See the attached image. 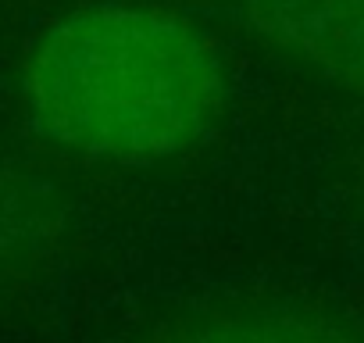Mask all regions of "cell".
Returning <instances> with one entry per match:
<instances>
[{
  "label": "cell",
  "instance_id": "cell-1",
  "mask_svg": "<svg viewBox=\"0 0 364 343\" xmlns=\"http://www.w3.org/2000/svg\"><path fill=\"white\" fill-rule=\"evenodd\" d=\"M229 100L215 40L150 0H90L50 19L22 61L29 129L82 161L150 168L204 143Z\"/></svg>",
  "mask_w": 364,
  "mask_h": 343
},
{
  "label": "cell",
  "instance_id": "cell-2",
  "mask_svg": "<svg viewBox=\"0 0 364 343\" xmlns=\"http://www.w3.org/2000/svg\"><path fill=\"white\" fill-rule=\"evenodd\" d=\"M243 15L272 47L364 97V0H243Z\"/></svg>",
  "mask_w": 364,
  "mask_h": 343
}]
</instances>
